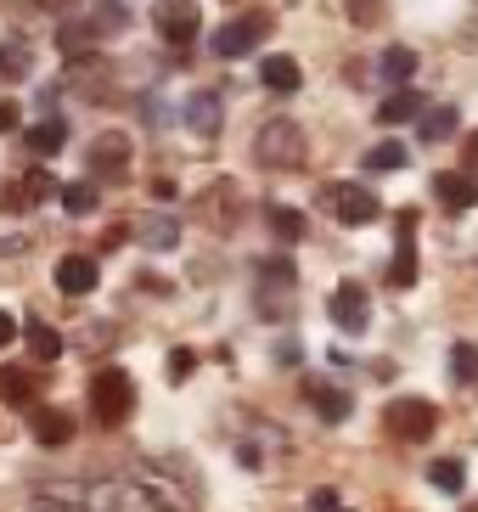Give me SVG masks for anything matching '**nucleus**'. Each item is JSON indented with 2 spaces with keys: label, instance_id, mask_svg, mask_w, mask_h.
Masks as SVG:
<instances>
[{
  "label": "nucleus",
  "instance_id": "nucleus-1",
  "mask_svg": "<svg viewBox=\"0 0 478 512\" xmlns=\"http://www.w3.org/2000/svg\"><path fill=\"white\" fill-rule=\"evenodd\" d=\"M383 428H389L394 439H405V445H422V439H434V428H439V406L422 400V394H400V400L383 406Z\"/></svg>",
  "mask_w": 478,
  "mask_h": 512
},
{
  "label": "nucleus",
  "instance_id": "nucleus-2",
  "mask_svg": "<svg viewBox=\"0 0 478 512\" xmlns=\"http://www.w3.org/2000/svg\"><path fill=\"white\" fill-rule=\"evenodd\" d=\"M90 411H96V422L119 428V422L135 411V383H130V372H119V366H102V372L90 377Z\"/></svg>",
  "mask_w": 478,
  "mask_h": 512
},
{
  "label": "nucleus",
  "instance_id": "nucleus-3",
  "mask_svg": "<svg viewBox=\"0 0 478 512\" xmlns=\"http://www.w3.org/2000/svg\"><path fill=\"white\" fill-rule=\"evenodd\" d=\"M254 158L265 169H299L304 158H310V152H304V130L293 119H270L254 136Z\"/></svg>",
  "mask_w": 478,
  "mask_h": 512
},
{
  "label": "nucleus",
  "instance_id": "nucleus-4",
  "mask_svg": "<svg viewBox=\"0 0 478 512\" xmlns=\"http://www.w3.org/2000/svg\"><path fill=\"white\" fill-rule=\"evenodd\" d=\"M152 29H158L164 46H192L203 34V12H197V0H158L152 6Z\"/></svg>",
  "mask_w": 478,
  "mask_h": 512
},
{
  "label": "nucleus",
  "instance_id": "nucleus-5",
  "mask_svg": "<svg viewBox=\"0 0 478 512\" xmlns=\"http://www.w3.org/2000/svg\"><path fill=\"white\" fill-rule=\"evenodd\" d=\"M270 29H276V17L270 12H248V17H231L225 29H214V51L220 57H248L254 46H265Z\"/></svg>",
  "mask_w": 478,
  "mask_h": 512
},
{
  "label": "nucleus",
  "instance_id": "nucleus-6",
  "mask_svg": "<svg viewBox=\"0 0 478 512\" xmlns=\"http://www.w3.org/2000/svg\"><path fill=\"white\" fill-rule=\"evenodd\" d=\"M90 175L96 181H124L130 175V136H119V130H107V136L90 141Z\"/></svg>",
  "mask_w": 478,
  "mask_h": 512
},
{
  "label": "nucleus",
  "instance_id": "nucleus-7",
  "mask_svg": "<svg viewBox=\"0 0 478 512\" xmlns=\"http://www.w3.org/2000/svg\"><path fill=\"white\" fill-rule=\"evenodd\" d=\"M321 197L332 203V214H338L344 226H372L377 214H383V203H377V197L366 192V186H327Z\"/></svg>",
  "mask_w": 478,
  "mask_h": 512
},
{
  "label": "nucleus",
  "instance_id": "nucleus-8",
  "mask_svg": "<svg viewBox=\"0 0 478 512\" xmlns=\"http://www.w3.org/2000/svg\"><path fill=\"white\" fill-rule=\"evenodd\" d=\"M68 85H74L79 96H90V102H107V96H113V62L96 57V51H90V57H74L68 62Z\"/></svg>",
  "mask_w": 478,
  "mask_h": 512
},
{
  "label": "nucleus",
  "instance_id": "nucleus-9",
  "mask_svg": "<svg viewBox=\"0 0 478 512\" xmlns=\"http://www.w3.org/2000/svg\"><path fill=\"white\" fill-rule=\"evenodd\" d=\"M327 310H332V321H338V332H366V327H372V299H366V287H360V282L338 287Z\"/></svg>",
  "mask_w": 478,
  "mask_h": 512
},
{
  "label": "nucleus",
  "instance_id": "nucleus-10",
  "mask_svg": "<svg viewBox=\"0 0 478 512\" xmlns=\"http://www.w3.org/2000/svg\"><path fill=\"white\" fill-rule=\"evenodd\" d=\"M197 209H203V220H209L214 231H231L242 220V192H237V181H214L209 192H203V203H197Z\"/></svg>",
  "mask_w": 478,
  "mask_h": 512
},
{
  "label": "nucleus",
  "instance_id": "nucleus-11",
  "mask_svg": "<svg viewBox=\"0 0 478 512\" xmlns=\"http://www.w3.org/2000/svg\"><path fill=\"white\" fill-rule=\"evenodd\" d=\"M180 119H186V130H192L197 141H214V136H220V124H225V107H220V96H214V91H192Z\"/></svg>",
  "mask_w": 478,
  "mask_h": 512
},
{
  "label": "nucleus",
  "instance_id": "nucleus-12",
  "mask_svg": "<svg viewBox=\"0 0 478 512\" xmlns=\"http://www.w3.org/2000/svg\"><path fill=\"white\" fill-rule=\"evenodd\" d=\"M130 237L141 248H152V254H169L180 242V220L175 214H141V220H130Z\"/></svg>",
  "mask_w": 478,
  "mask_h": 512
},
{
  "label": "nucleus",
  "instance_id": "nucleus-13",
  "mask_svg": "<svg viewBox=\"0 0 478 512\" xmlns=\"http://www.w3.org/2000/svg\"><path fill=\"white\" fill-rule=\"evenodd\" d=\"M45 197H62L57 175H51V169H29L23 181L6 186V209H34V203H45Z\"/></svg>",
  "mask_w": 478,
  "mask_h": 512
},
{
  "label": "nucleus",
  "instance_id": "nucleus-14",
  "mask_svg": "<svg viewBox=\"0 0 478 512\" xmlns=\"http://www.w3.org/2000/svg\"><path fill=\"white\" fill-rule=\"evenodd\" d=\"M57 287L68 293V299L96 293V259H90V254H62L57 259Z\"/></svg>",
  "mask_w": 478,
  "mask_h": 512
},
{
  "label": "nucleus",
  "instance_id": "nucleus-15",
  "mask_svg": "<svg viewBox=\"0 0 478 512\" xmlns=\"http://www.w3.org/2000/svg\"><path fill=\"white\" fill-rule=\"evenodd\" d=\"M411 226L417 214H400V248H394V265H389V287H417V242H411Z\"/></svg>",
  "mask_w": 478,
  "mask_h": 512
},
{
  "label": "nucleus",
  "instance_id": "nucleus-16",
  "mask_svg": "<svg viewBox=\"0 0 478 512\" xmlns=\"http://www.w3.org/2000/svg\"><path fill=\"white\" fill-rule=\"evenodd\" d=\"M29 422H34V439H40V445H51V451L74 439V417H68V411H57V406H34Z\"/></svg>",
  "mask_w": 478,
  "mask_h": 512
},
{
  "label": "nucleus",
  "instance_id": "nucleus-17",
  "mask_svg": "<svg viewBox=\"0 0 478 512\" xmlns=\"http://www.w3.org/2000/svg\"><path fill=\"white\" fill-rule=\"evenodd\" d=\"M434 197L445 203V209H473V203H478V181H473V175H462V169H445V175H434Z\"/></svg>",
  "mask_w": 478,
  "mask_h": 512
},
{
  "label": "nucleus",
  "instance_id": "nucleus-18",
  "mask_svg": "<svg viewBox=\"0 0 478 512\" xmlns=\"http://www.w3.org/2000/svg\"><path fill=\"white\" fill-rule=\"evenodd\" d=\"M304 400L321 411V422H344L349 417V394L332 389V383H321V377H304Z\"/></svg>",
  "mask_w": 478,
  "mask_h": 512
},
{
  "label": "nucleus",
  "instance_id": "nucleus-19",
  "mask_svg": "<svg viewBox=\"0 0 478 512\" xmlns=\"http://www.w3.org/2000/svg\"><path fill=\"white\" fill-rule=\"evenodd\" d=\"M259 79H265V91H276V96H293L304 85V68L293 57H265L259 62Z\"/></svg>",
  "mask_w": 478,
  "mask_h": 512
},
{
  "label": "nucleus",
  "instance_id": "nucleus-20",
  "mask_svg": "<svg viewBox=\"0 0 478 512\" xmlns=\"http://www.w3.org/2000/svg\"><path fill=\"white\" fill-rule=\"evenodd\" d=\"M34 394H40V377H29L23 366H0V400L6 406H34Z\"/></svg>",
  "mask_w": 478,
  "mask_h": 512
},
{
  "label": "nucleus",
  "instance_id": "nucleus-21",
  "mask_svg": "<svg viewBox=\"0 0 478 512\" xmlns=\"http://www.w3.org/2000/svg\"><path fill=\"white\" fill-rule=\"evenodd\" d=\"M405 119H422V96L417 91H389L383 107H377V124L389 130V124H405Z\"/></svg>",
  "mask_w": 478,
  "mask_h": 512
},
{
  "label": "nucleus",
  "instance_id": "nucleus-22",
  "mask_svg": "<svg viewBox=\"0 0 478 512\" xmlns=\"http://www.w3.org/2000/svg\"><path fill=\"white\" fill-rule=\"evenodd\" d=\"M62 147H68V124H62L57 113L29 130V152H34V158H51V152H62Z\"/></svg>",
  "mask_w": 478,
  "mask_h": 512
},
{
  "label": "nucleus",
  "instance_id": "nucleus-23",
  "mask_svg": "<svg viewBox=\"0 0 478 512\" xmlns=\"http://www.w3.org/2000/svg\"><path fill=\"white\" fill-rule=\"evenodd\" d=\"M96 40H102L96 23H62V29H57V51H62V57H90Z\"/></svg>",
  "mask_w": 478,
  "mask_h": 512
},
{
  "label": "nucleus",
  "instance_id": "nucleus-24",
  "mask_svg": "<svg viewBox=\"0 0 478 512\" xmlns=\"http://www.w3.org/2000/svg\"><path fill=\"white\" fill-rule=\"evenodd\" d=\"M23 338H29V355L40 366H51L62 355V332L57 327H45V321H29V327H23Z\"/></svg>",
  "mask_w": 478,
  "mask_h": 512
},
{
  "label": "nucleus",
  "instance_id": "nucleus-25",
  "mask_svg": "<svg viewBox=\"0 0 478 512\" xmlns=\"http://www.w3.org/2000/svg\"><path fill=\"white\" fill-rule=\"evenodd\" d=\"M377 74L389 79V85H405V79L417 74V51H411V46H389L383 57H377Z\"/></svg>",
  "mask_w": 478,
  "mask_h": 512
},
{
  "label": "nucleus",
  "instance_id": "nucleus-26",
  "mask_svg": "<svg viewBox=\"0 0 478 512\" xmlns=\"http://www.w3.org/2000/svg\"><path fill=\"white\" fill-rule=\"evenodd\" d=\"M265 220H270V231H276V242H304V231H310V220H304L299 209H282V203H270Z\"/></svg>",
  "mask_w": 478,
  "mask_h": 512
},
{
  "label": "nucleus",
  "instance_id": "nucleus-27",
  "mask_svg": "<svg viewBox=\"0 0 478 512\" xmlns=\"http://www.w3.org/2000/svg\"><path fill=\"white\" fill-rule=\"evenodd\" d=\"M428 484H434V490H445V496H462V484H467V467L456 462V456H439V462L428 467Z\"/></svg>",
  "mask_w": 478,
  "mask_h": 512
},
{
  "label": "nucleus",
  "instance_id": "nucleus-28",
  "mask_svg": "<svg viewBox=\"0 0 478 512\" xmlns=\"http://www.w3.org/2000/svg\"><path fill=\"white\" fill-rule=\"evenodd\" d=\"M254 276H259L265 287H276V293H287V287H299V271H293V259H282V254H276V259H259V265H254Z\"/></svg>",
  "mask_w": 478,
  "mask_h": 512
},
{
  "label": "nucleus",
  "instance_id": "nucleus-29",
  "mask_svg": "<svg viewBox=\"0 0 478 512\" xmlns=\"http://www.w3.org/2000/svg\"><path fill=\"white\" fill-rule=\"evenodd\" d=\"M96 203H102V197H96V181H68V186H62V209L74 214V220L96 214Z\"/></svg>",
  "mask_w": 478,
  "mask_h": 512
},
{
  "label": "nucleus",
  "instance_id": "nucleus-30",
  "mask_svg": "<svg viewBox=\"0 0 478 512\" xmlns=\"http://www.w3.org/2000/svg\"><path fill=\"white\" fill-rule=\"evenodd\" d=\"M456 124H462L456 119V107H434V113H422L417 119V130H422V141H450L456 136Z\"/></svg>",
  "mask_w": 478,
  "mask_h": 512
},
{
  "label": "nucleus",
  "instance_id": "nucleus-31",
  "mask_svg": "<svg viewBox=\"0 0 478 512\" xmlns=\"http://www.w3.org/2000/svg\"><path fill=\"white\" fill-rule=\"evenodd\" d=\"M29 79V46H0V85H23Z\"/></svg>",
  "mask_w": 478,
  "mask_h": 512
},
{
  "label": "nucleus",
  "instance_id": "nucleus-32",
  "mask_svg": "<svg viewBox=\"0 0 478 512\" xmlns=\"http://www.w3.org/2000/svg\"><path fill=\"white\" fill-rule=\"evenodd\" d=\"M344 17L355 23V29H372V23L389 17V6H383V0H344Z\"/></svg>",
  "mask_w": 478,
  "mask_h": 512
},
{
  "label": "nucleus",
  "instance_id": "nucleus-33",
  "mask_svg": "<svg viewBox=\"0 0 478 512\" xmlns=\"http://www.w3.org/2000/svg\"><path fill=\"white\" fill-rule=\"evenodd\" d=\"M450 372H456V383L473 389V383H478V349L473 344H456V349H450Z\"/></svg>",
  "mask_w": 478,
  "mask_h": 512
},
{
  "label": "nucleus",
  "instance_id": "nucleus-34",
  "mask_svg": "<svg viewBox=\"0 0 478 512\" xmlns=\"http://www.w3.org/2000/svg\"><path fill=\"white\" fill-rule=\"evenodd\" d=\"M405 158H411V152H405L400 141H377V147L366 152V169H405Z\"/></svg>",
  "mask_w": 478,
  "mask_h": 512
},
{
  "label": "nucleus",
  "instance_id": "nucleus-35",
  "mask_svg": "<svg viewBox=\"0 0 478 512\" xmlns=\"http://www.w3.org/2000/svg\"><path fill=\"white\" fill-rule=\"evenodd\" d=\"M34 512H85V507L74 501V490H62V496H40V501H34Z\"/></svg>",
  "mask_w": 478,
  "mask_h": 512
},
{
  "label": "nucleus",
  "instance_id": "nucleus-36",
  "mask_svg": "<svg viewBox=\"0 0 478 512\" xmlns=\"http://www.w3.org/2000/svg\"><path fill=\"white\" fill-rule=\"evenodd\" d=\"M192 366H197L192 349H175V355H169V377H175V383H186V377H192Z\"/></svg>",
  "mask_w": 478,
  "mask_h": 512
},
{
  "label": "nucleus",
  "instance_id": "nucleus-37",
  "mask_svg": "<svg viewBox=\"0 0 478 512\" xmlns=\"http://www.w3.org/2000/svg\"><path fill=\"white\" fill-rule=\"evenodd\" d=\"M310 512H344V501H338V490H315V496H310Z\"/></svg>",
  "mask_w": 478,
  "mask_h": 512
},
{
  "label": "nucleus",
  "instance_id": "nucleus-38",
  "mask_svg": "<svg viewBox=\"0 0 478 512\" xmlns=\"http://www.w3.org/2000/svg\"><path fill=\"white\" fill-rule=\"evenodd\" d=\"M17 124H23V113H17V102H0V136H12Z\"/></svg>",
  "mask_w": 478,
  "mask_h": 512
},
{
  "label": "nucleus",
  "instance_id": "nucleus-39",
  "mask_svg": "<svg viewBox=\"0 0 478 512\" xmlns=\"http://www.w3.org/2000/svg\"><path fill=\"white\" fill-rule=\"evenodd\" d=\"M462 175H473V181H478V130H473V136H467V152H462Z\"/></svg>",
  "mask_w": 478,
  "mask_h": 512
},
{
  "label": "nucleus",
  "instance_id": "nucleus-40",
  "mask_svg": "<svg viewBox=\"0 0 478 512\" xmlns=\"http://www.w3.org/2000/svg\"><path fill=\"white\" fill-rule=\"evenodd\" d=\"M12 338H17V321H12V316H6V310H0V349L12 344Z\"/></svg>",
  "mask_w": 478,
  "mask_h": 512
},
{
  "label": "nucleus",
  "instance_id": "nucleus-41",
  "mask_svg": "<svg viewBox=\"0 0 478 512\" xmlns=\"http://www.w3.org/2000/svg\"><path fill=\"white\" fill-rule=\"evenodd\" d=\"M34 6H40V12H74L79 0H34Z\"/></svg>",
  "mask_w": 478,
  "mask_h": 512
}]
</instances>
